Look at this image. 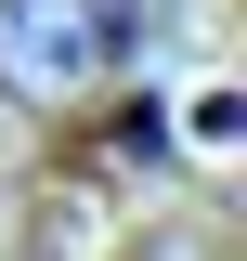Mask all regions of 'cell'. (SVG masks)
Here are the masks:
<instances>
[{
  "label": "cell",
  "mask_w": 247,
  "mask_h": 261,
  "mask_svg": "<svg viewBox=\"0 0 247 261\" xmlns=\"http://www.w3.org/2000/svg\"><path fill=\"white\" fill-rule=\"evenodd\" d=\"M156 39L143 0H0V92L13 105H65V92H104L130 79Z\"/></svg>",
  "instance_id": "6da1fadb"
}]
</instances>
